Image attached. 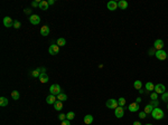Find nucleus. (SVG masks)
Here are the masks:
<instances>
[{"label": "nucleus", "instance_id": "nucleus-29", "mask_svg": "<svg viewBox=\"0 0 168 125\" xmlns=\"http://www.w3.org/2000/svg\"><path fill=\"white\" fill-rule=\"evenodd\" d=\"M118 104H119V106H121V107H123L124 105H126V98L123 97H120L119 99H118Z\"/></svg>", "mask_w": 168, "mask_h": 125}, {"label": "nucleus", "instance_id": "nucleus-45", "mask_svg": "<svg viewBox=\"0 0 168 125\" xmlns=\"http://www.w3.org/2000/svg\"><path fill=\"white\" fill-rule=\"evenodd\" d=\"M167 108H168V104H167Z\"/></svg>", "mask_w": 168, "mask_h": 125}, {"label": "nucleus", "instance_id": "nucleus-18", "mask_svg": "<svg viewBox=\"0 0 168 125\" xmlns=\"http://www.w3.org/2000/svg\"><path fill=\"white\" fill-rule=\"evenodd\" d=\"M48 6H49V5H48V1H44V0H43V1L39 2V8H41V10H47Z\"/></svg>", "mask_w": 168, "mask_h": 125}, {"label": "nucleus", "instance_id": "nucleus-34", "mask_svg": "<svg viewBox=\"0 0 168 125\" xmlns=\"http://www.w3.org/2000/svg\"><path fill=\"white\" fill-rule=\"evenodd\" d=\"M58 118H59V121H61V122L65 121V120H66V115H65V114H62V113H61V114L58 115Z\"/></svg>", "mask_w": 168, "mask_h": 125}, {"label": "nucleus", "instance_id": "nucleus-44", "mask_svg": "<svg viewBox=\"0 0 168 125\" xmlns=\"http://www.w3.org/2000/svg\"><path fill=\"white\" fill-rule=\"evenodd\" d=\"M167 58H168V54H167Z\"/></svg>", "mask_w": 168, "mask_h": 125}, {"label": "nucleus", "instance_id": "nucleus-32", "mask_svg": "<svg viewBox=\"0 0 168 125\" xmlns=\"http://www.w3.org/2000/svg\"><path fill=\"white\" fill-rule=\"evenodd\" d=\"M150 98L152 99V101H156L158 98V94L157 93H151L150 94Z\"/></svg>", "mask_w": 168, "mask_h": 125}, {"label": "nucleus", "instance_id": "nucleus-26", "mask_svg": "<svg viewBox=\"0 0 168 125\" xmlns=\"http://www.w3.org/2000/svg\"><path fill=\"white\" fill-rule=\"evenodd\" d=\"M41 68H37V69H35L34 72H31V75H33L34 77H39L41 76Z\"/></svg>", "mask_w": 168, "mask_h": 125}, {"label": "nucleus", "instance_id": "nucleus-2", "mask_svg": "<svg viewBox=\"0 0 168 125\" xmlns=\"http://www.w3.org/2000/svg\"><path fill=\"white\" fill-rule=\"evenodd\" d=\"M49 92H51L52 95L57 96V95H59V94L62 93V89H61V86H59L58 84H53L49 87Z\"/></svg>", "mask_w": 168, "mask_h": 125}, {"label": "nucleus", "instance_id": "nucleus-19", "mask_svg": "<svg viewBox=\"0 0 168 125\" xmlns=\"http://www.w3.org/2000/svg\"><path fill=\"white\" fill-rule=\"evenodd\" d=\"M54 108L56 109V111H61V109L63 108V102L56 101L55 102V104H54Z\"/></svg>", "mask_w": 168, "mask_h": 125}, {"label": "nucleus", "instance_id": "nucleus-14", "mask_svg": "<svg viewBox=\"0 0 168 125\" xmlns=\"http://www.w3.org/2000/svg\"><path fill=\"white\" fill-rule=\"evenodd\" d=\"M138 109H139V104H137L136 102H134V103H131V104L129 105V111L132 112V113H133V112H137Z\"/></svg>", "mask_w": 168, "mask_h": 125}, {"label": "nucleus", "instance_id": "nucleus-36", "mask_svg": "<svg viewBox=\"0 0 168 125\" xmlns=\"http://www.w3.org/2000/svg\"><path fill=\"white\" fill-rule=\"evenodd\" d=\"M31 6H33V7H39V2H38V1H33V2H31Z\"/></svg>", "mask_w": 168, "mask_h": 125}, {"label": "nucleus", "instance_id": "nucleus-25", "mask_svg": "<svg viewBox=\"0 0 168 125\" xmlns=\"http://www.w3.org/2000/svg\"><path fill=\"white\" fill-rule=\"evenodd\" d=\"M74 117H75V113L74 112H69L66 114V120H69V121H72Z\"/></svg>", "mask_w": 168, "mask_h": 125}, {"label": "nucleus", "instance_id": "nucleus-1", "mask_svg": "<svg viewBox=\"0 0 168 125\" xmlns=\"http://www.w3.org/2000/svg\"><path fill=\"white\" fill-rule=\"evenodd\" d=\"M151 116H152V118L159 121V120H161V118H164V116H165L164 111L159 107H155L154 109H152V112H151Z\"/></svg>", "mask_w": 168, "mask_h": 125}, {"label": "nucleus", "instance_id": "nucleus-12", "mask_svg": "<svg viewBox=\"0 0 168 125\" xmlns=\"http://www.w3.org/2000/svg\"><path fill=\"white\" fill-rule=\"evenodd\" d=\"M56 96H55V95H48L47 97H46V103H47V104H49V105H54L55 104V102H56Z\"/></svg>", "mask_w": 168, "mask_h": 125}, {"label": "nucleus", "instance_id": "nucleus-39", "mask_svg": "<svg viewBox=\"0 0 168 125\" xmlns=\"http://www.w3.org/2000/svg\"><path fill=\"white\" fill-rule=\"evenodd\" d=\"M140 102H141V98H140V97H138L137 99H136V103H137V104H139Z\"/></svg>", "mask_w": 168, "mask_h": 125}, {"label": "nucleus", "instance_id": "nucleus-30", "mask_svg": "<svg viewBox=\"0 0 168 125\" xmlns=\"http://www.w3.org/2000/svg\"><path fill=\"white\" fill-rule=\"evenodd\" d=\"M14 27L16 28V29H19V28L21 27V22L19 20H16V21H14Z\"/></svg>", "mask_w": 168, "mask_h": 125}, {"label": "nucleus", "instance_id": "nucleus-43", "mask_svg": "<svg viewBox=\"0 0 168 125\" xmlns=\"http://www.w3.org/2000/svg\"><path fill=\"white\" fill-rule=\"evenodd\" d=\"M145 125H152V124H145Z\"/></svg>", "mask_w": 168, "mask_h": 125}, {"label": "nucleus", "instance_id": "nucleus-20", "mask_svg": "<svg viewBox=\"0 0 168 125\" xmlns=\"http://www.w3.org/2000/svg\"><path fill=\"white\" fill-rule=\"evenodd\" d=\"M67 99V95L64 93H61L59 95H57V101H61V102H65Z\"/></svg>", "mask_w": 168, "mask_h": 125}, {"label": "nucleus", "instance_id": "nucleus-6", "mask_svg": "<svg viewBox=\"0 0 168 125\" xmlns=\"http://www.w3.org/2000/svg\"><path fill=\"white\" fill-rule=\"evenodd\" d=\"M58 52H59L58 45H51L49 48H48V52H49L51 55H56V54H58Z\"/></svg>", "mask_w": 168, "mask_h": 125}, {"label": "nucleus", "instance_id": "nucleus-7", "mask_svg": "<svg viewBox=\"0 0 168 125\" xmlns=\"http://www.w3.org/2000/svg\"><path fill=\"white\" fill-rule=\"evenodd\" d=\"M29 21H30L31 25H38L41 22V17L38 15H31L29 17Z\"/></svg>", "mask_w": 168, "mask_h": 125}, {"label": "nucleus", "instance_id": "nucleus-31", "mask_svg": "<svg viewBox=\"0 0 168 125\" xmlns=\"http://www.w3.org/2000/svg\"><path fill=\"white\" fill-rule=\"evenodd\" d=\"M161 99H162L164 102H167V103H168V93H167V92H165V93L162 94V96H161Z\"/></svg>", "mask_w": 168, "mask_h": 125}, {"label": "nucleus", "instance_id": "nucleus-38", "mask_svg": "<svg viewBox=\"0 0 168 125\" xmlns=\"http://www.w3.org/2000/svg\"><path fill=\"white\" fill-rule=\"evenodd\" d=\"M54 4H55V0H49V1H48V5H51V6Z\"/></svg>", "mask_w": 168, "mask_h": 125}, {"label": "nucleus", "instance_id": "nucleus-17", "mask_svg": "<svg viewBox=\"0 0 168 125\" xmlns=\"http://www.w3.org/2000/svg\"><path fill=\"white\" fill-rule=\"evenodd\" d=\"M83 121H84V123H85V124H91V123H92L93 122V116L92 115H90V114H87V115H85V116H84V120H83Z\"/></svg>", "mask_w": 168, "mask_h": 125}, {"label": "nucleus", "instance_id": "nucleus-33", "mask_svg": "<svg viewBox=\"0 0 168 125\" xmlns=\"http://www.w3.org/2000/svg\"><path fill=\"white\" fill-rule=\"evenodd\" d=\"M156 52H157V50H156V48H155V47H152V48H150V49H149V52H148V54H149V55H150V56H152V55H155V54H156Z\"/></svg>", "mask_w": 168, "mask_h": 125}, {"label": "nucleus", "instance_id": "nucleus-15", "mask_svg": "<svg viewBox=\"0 0 168 125\" xmlns=\"http://www.w3.org/2000/svg\"><path fill=\"white\" fill-rule=\"evenodd\" d=\"M118 7L120 8V9H122V10H124V9L128 8V2L126 0H120V1L118 2Z\"/></svg>", "mask_w": 168, "mask_h": 125}, {"label": "nucleus", "instance_id": "nucleus-24", "mask_svg": "<svg viewBox=\"0 0 168 125\" xmlns=\"http://www.w3.org/2000/svg\"><path fill=\"white\" fill-rule=\"evenodd\" d=\"M146 89L149 90V92H151V90H154L155 89V85L151 82H148L147 84H146Z\"/></svg>", "mask_w": 168, "mask_h": 125}, {"label": "nucleus", "instance_id": "nucleus-13", "mask_svg": "<svg viewBox=\"0 0 168 125\" xmlns=\"http://www.w3.org/2000/svg\"><path fill=\"white\" fill-rule=\"evenodd\" d=\"M49 27L48 26H43L41 28V36H48L49 35Z\"/></svg>", "mask_w": 168, "mask_h": 125}, {"label": "nucleus", "instance_id": "nucleus-42", "mask_svg": "<svg viewBox=\"0 0 168 125\" xmlns=\"http://www.w3.org/2000/svg\"><path fill=\"white\" fill-rule=\"evenodd\" d=\"M150 105H152V106H154V105H155V106H157V102H156V101H154V102H152V103H150Z\"/></svg>", "mask_w": 168, "mask_h": 125}, {"label": "nucleus", "instance_id": "nucleus-10", "mask_svg": "<svg viewBox=\"0 0 168 125\" xmlns=\"http://www.w3.org/2000/svg\"><path fill=\"white\" fill-rule=\"evenodd\" d=\"M154 47L156 48V50H161L162 47H164V42H162V39H157V40L154 42Z\"/></svg>", "mask_w": 168, "mask_h": 125}, {"label": "nucleus", "instance_id": "nucleus-11", "mask_svg": "<svg viewBox=\"0 0 168 125\" xmlns=\"http://www.w3.org/2000/svg\"><path fill=\"white\" fill-rule=\"evenodd\" d=\"M106 8L109 9V10H111V11H113V10H116L118 8V2H116V1H109L108 4H106Z\"/></svg>", "mask_w": 168, "mask_h": 125}, {"label": "nucleus", "instance_id": "nucleus-9", "mask_svg": "<svg viewBox=\"0 0 168 125\" xmlns=\"http://www.w3.org/2000/svg\"><path fill=\"white\" fill-rule=\"evenodd\" d=\"M2 22H4L5 27H7V28H10L11 26H14V21H12V19L10 17H5Z\"/></svg>", "mask_w": 168, "mask_h": 125}, {"label": "nucleus", "instance_id": "nucleus-4", "mask_svg": "<svg viewBox=\"0 0 168 125\" xmlns=\"http://www.w3.org/2000/svg\"><path fill=\"white\" fill-rule=\"evenodd\" d=\"M155 56H156L159 60H165V59L167 58V52H165L164 49H161V50H157L156 54H155Z\"/></svg>", "mask_w": 168, "mask_h": 125}, {"label": "nucleus", "instance_id": "nucleus-37", "mask_svg": "<svg viewBox=\"0 0 168 125\" xmlns=\"http://www.w3.org/2000/svg\"><path fill=\"white\" fill-rule=\"evenodd\" d=\"M61 125H71V123H70L69 120H65V121L62 122V124H61Z\"/></svg>", "mask_w": 168, "mask_h": 125}, {"label": "nucleus", "instance_id": "nucleus-23", "mask_svg": "<svg viewBox=\"0 0 168 125\" xmlns=\"http://www.w3.org/2000/svg\"><path fill=\"white\" fill-rule=\"evenodd\" d=\"M133 87L138 90L141 89V88H142V83H141V80H136L133 83Z\"/></svg>", "mask_w": 168, "mask_h": 125}, {"label": "nucleus", "instance_id": "nucleus-28", "mask_svg": "<svg viewBox=\"0 0 168 125\" xmlns=\"http://www.w3.org/2000/svg\"><path fill=\"white\" fill-rule=\"evenodd\" d=\"M57 45L61 46V47L65 46L66 45V40L64 38H58V39H57Z\"/></svg>", "mask_w": 168, "mask_h": 125}, {"label": "nucleus", "instance_id": "nucleus-3", "mask_svg": "<svg viewBox=\"0 0 168 125\" xmlns=\"http://www.w3.org/2000/svg\"><path fill=\"white\" fill-rule=\"evenodd\" d=\"M106 107L108 108H111V109H116V108L119 106V104H118V101H116V99H113V98H110V99H108L105 103Z\"/></svg>", "mask_w": 168, "mask_h": 125}, {"label": "nucleus", "instance_id": "nucleus-41", "mask_svg": "<svg viewBox=\"0 0 168 125\" xmlns=\"http://www.w3.org/2000/svg\"><path fill=\"white\" fill-rule=\"evenodd\" d=\"M133 125H141V123L140 122H138V121H136V122H133Z\"/></svg>", "mask_w": 168, "mask_h": 125}, {"label": "nucleus", "instance_id": "nucleus-21", "mask_svg": "<svg viewBox=\"0 0 168 125\" xmlns=\"http://www.w3.org/2000/svg\"><path fill=\"white\" fill-rule=\"evenodd\" d=\"M8 105V99L6 97H0V106L1 107H5V106H7Z\"/></svg>", "mask_w": 168, "mask_h": 125}, {"label": "nucleus", "instance_id": "nucleus-16", "mask_svg": "<svg viewBox=\"0 0 168 125\" xmlns=\"http://www.w3.org/2000/svg\"><path fill=\"white\" fill-rule=\"evenodd\" d=\"M48 79H49V77H48V75L46 73H41V76H39V80H41V83H47Z\"/></svg>", "mask_w": 168, "mask_h": 125}, {"label": "nucleus", "instance_id": "nucleus-22", "mask_svg": "<svg viewBox=\"0 0 168 125\" xmlns=\"http://www.w3.org/2000/svg\"><path fill=\"white\" fill-rule=\"evenodd\" d=\"M152 109H154V106L152 105H150V104H148L146 107H145V113L146 114H151V112H152Z\"/></svg>", "mask_w": 168, "mask_h": 125}, {"label": "nucleus", "instance_id": "nucleus-8", "mask_svg": "<svg viewBox=\"0 0 168 125\" xmlns=\"http://www.w3.org/2000/svg\"><path fill=\"white\" fill-rule=\"evenodd\" d=\"M114 113H116V116H117L118 118L123 117V115H124V108L121 107V106H118V107L114 109Z\"/></svg>", "mask_w": 168, "mask_h": 125}, {"label": "nucleus", "instance_id": "nucleus-27", "mask_svg": "<svg viewBox=\"0 0 168 125\" xmlns=\"http://www.w3.org/2000/svg\"><path fill=\"white\" fill-rule=\"evenodd\" d=\"M11 97L14 98L15 101L19 99V93H18L17 90H12V92H11Z\"/></svg>", "mask_w": 168, "mask_h": 125}, {"label": "nucleus", "instance_id": "nucleus-5", "mask_svg": "<svg viewBox=\"0 0 168 125\" xmlns=\"http://www.w3.org/2000/svg\"><path fill=\"white\" fill-rule=\"evenodd\" d=\"M155 93L157 94H164L166 92V87H165L164 84H157V85H155Z\"/></svg>", "mask_w": 168, "mask_h": 125}, {"label": "nucleus", "instance_id": "nucleus-40", "mask_svg": "<svg viewBox=\"0 0 168 125\" xmlns=\"http://www.w3.org/2000/svg\"><path fill=\"white\" fill-rule=\"evenodd\" d=\"M25 14H30V9H25Z\"/></svg>", "mask_w": 168, "mask_h": 125}, {"label": "nucleus", "instance_id": "nucleus-35", "mask_svg": "<svg viewBox=\"0 0 168 125\" xmlns=\"http://www.w3.org/2000/svg\"><path fill=\"white\" fill-rule=\"evenodd\" d=\"M146 115H147V114H146L145 112H140V113H139V117L144 120V118H146Z\"/></svg>", "mask_w": 168, "mask_h": 125}]
</instances>
